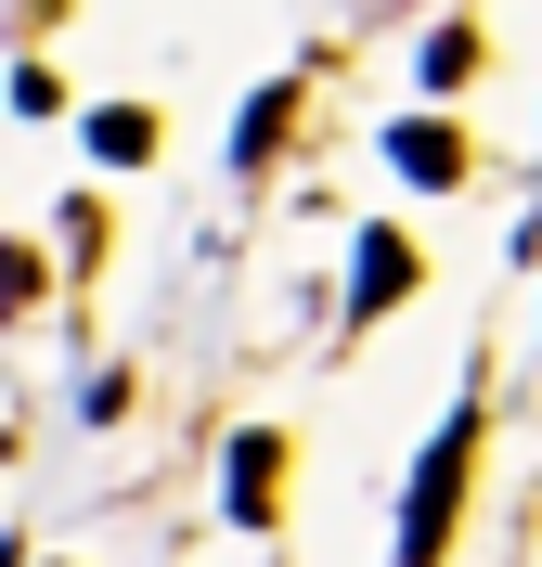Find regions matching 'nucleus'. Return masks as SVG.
Masks as SVG:
<instances>
[{
  "label": "nucleus",
  "mask_w": 542,
  "mask_h": 567,
  "mask_svg": "<svg viewBox=\"0 0 542 567\" xmlns=\"http://www.w3.org/2000/svg\"><path fill=\"white\" fill-rule=\"evenodd\" d=\"M466 464H478V400L439 425V452L413 464V503H400V567H439V542H452V503H466Z\"/></svg>",
  "instance_id": "nucleus-1"
},
{
  "label": "nucleus",
  "mask_w": 542,
  "mask_h": 567,
  "mask_svg": "<svg viewBox=\"0 0 542 567\" xmlns=\"http://www.w3.org/2000/svg\"><path fill=\"white\" fill-rule=\"evenodd\" d=\"M272 503H285V439H272V425H246V439H233V516H246V529H272Z\"/></svg>",
  "instance_id": "nucleus-2"
},
{
  "label": "nucleus",
  "mask_w": 542,
  "mask_h": 567,
  "mask_svg": "<svg viewBox=\"0 0 542 567\" xmlns=\"http://www.w3.org/2000/svg\"><path fill=\"white\" fill-rule=\"evenodd\" d=\"M388 297H413V246H400V233H375V246H361V271H349V310L375 322Z\"/></svg>",
  "instance_id": "nucleus-3"
},
{
  "label": "nucleus",
  "mask_w": 542,
  "mask_h": 567,
  "mask_svg": "<svg viewBox=\"0 0 542 567\" xmlns=\"http://www.w3.org/2000/svg\"><path fill=\"white\" fill-rule=\"evenodd\" d=\"M91 155H104V168H143V155H155V116L143 104H104V116H91Z\"/></svg>",
  "instance_id": "nucleus-4"
},
{
  "label": "nucleus",
  "mask_w": 542,
  "mask_h": 567,
  "mask_svg": "<svg viewBox=\"0 0 542 567\" xmlns=\"http://www.w3.org/2000/svg\"><path fill=\"white\" fill-rule=\"evenodd\" d=\"M388 155H400V168H413V181H452V168H466V142H452V130H400Z\"/></svg>",
  "instance_id": "nucleus-5"
},
{
  "label": "nucleus",
  "mask_w": 542,
  "mask_h": 567,
  "mask_svg": "<svg viewBox=\"0 0 542 567\" xmlns=\"http://www.w3.org/2000/svg\"><path fill=\"white\" fill-rule=\"evenodd\" d=\"M27 297H39V258H27V246H0V310H27Z\"/></svg>",
  "instance_id": "nucleus-6"
}]
</instances>
